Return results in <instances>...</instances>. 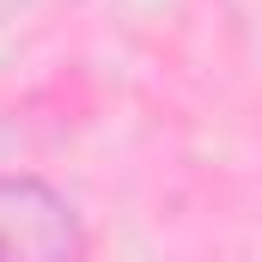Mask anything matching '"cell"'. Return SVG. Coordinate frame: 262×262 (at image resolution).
Listing matches in <instances>:
<instances>
[{
  "instance_id": "6da1fadb",
  "label": "cell",
  "mask_w": 262,
  "mask_h": 262,
  "mask_svg": "<svg viewBox=\"0 0 262 262\" xmlns=\"http://www.w3.org/2000/svg\"><path fill=\"white\" fill-rule=\"evenodd\" d=\"M92 226L79 201L37 171H0V262H85Z\"/></svg>"
}]
</instances>
